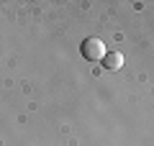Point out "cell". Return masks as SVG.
Returning <instances> with one entry per match:
<instances>
[{
    "mask_svg": "<svg viewBox=\"0 0 154 146\" xmlns=\"http://www.w3.org/2000/svg\"><path fill=\"white\" fill-rule=\"evenodd\" d=\"M82 56L85 59H90V62H100L105 56V44H103V38H98V36H88L82 41Z\"/></svg>",
    "mask_w": 154,
    "mask_h": 146,
    "instance_id": "1",
    "label": "cell"
},
{
    "mask_svg": "<svg viewBox=\"0 0 154 146\" xmlns=\"http://www.w3.org/2000/svg\"><path fill=\"white\" fill-rule=\"evenodd\" d=\"M100 62H103L105 69H121V67H123V54H118V51H110V54H105Z\"/></svg>",
    "mask_w": 154,
    "mask_h": 146,
    "instance_id": "2",
    "label": "cell"
}]
</instances>
